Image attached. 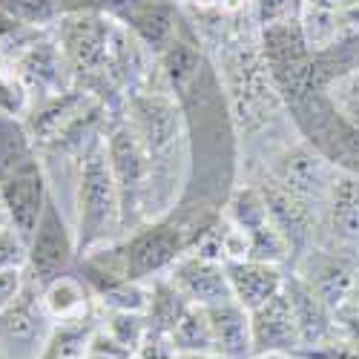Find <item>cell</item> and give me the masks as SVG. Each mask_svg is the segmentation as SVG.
Instances as JSON below:
<instances>
[{
    "mask_svg": "<svg viewBox=\"0 0 359 359\" xmlns=\"http://www.w3.org/2000/svg\"><path fill=\"white\" fill-rule=\"evenodd\" d=\"M75 207H78V222H75L78 259L124 238L121 198H118V187L107 156V130L98 133L78 156Z\"/></svg>",
    "mask_w": 359,
    "mask_h": 359,
    "instance_id": "6da1fadb",
    "label": "cell"
},
{
    "mask_svg": "<svg viewBox=\"0 0 359 359\" xmlns=\"http://www.w3.org/2000/svg\"><path fill=\"white\" fill-rule=\"evenodd\" d=\"M43 161L26 124L0 112V201L12 227L29 242L49 198Z\"/></svg>",
    "mask_w": 359,
    "mask_h": 359,
    "instance_id": "7a4b0ae2",
    "label": "cell"
},
{
    "mask_svg": "<svg viewBox=\"0 0 359 359\" xmlns=\"http://www.w3.org/2000/svg\"><path fill=\"white\" fill-rule=\"evenodd\" d=\"M107 156L109 170L121 198L124 236L147 224V201H149V156L138 133L124 118V112L112 115L107 124Z\"/></svg>",
    "mask_w": 359,
    "mask_h": 359,
    "instance_id": "3957f363",
    "label": "cell"
},
{
    "mask_svg": "<svg viewBox=\"0 0 359 359\" xmlns=\"http://www.w3.org/2000/svg\"><path fill=\"white\" fill-rule=\"evenodd\" d=\"M55 322L43 308L41 282L29 276L18 299L0 311V359H41Z\"/></svg>",
    "mask_w": 359,
    "mask_h": 359,
    "instance_id": "277c9868",
    "label": "cell"
},
{
    "mask_svg": "<svg viewBox=\"0 0 359 359\" xmlns=\"http://www.w3.org/2000/svg\"><path fill=\"white\" fill-rule=\"evenodd\" d=\"M222 213L248 236L250 259H264V262H276V264L290 267V262H293L290 248L285 242V236L279 233V227L273 224L271 213H267V204H264L262 193L256 190V184L245 182V184L233 187L222 204Z\"/></svg>",
    "mask_w": 359,
    "mask_h": 359,
    "instance_id": "5b68a950",
    "label": "cell"
},
{
    "mask_svg": "<svg viewBox=\"0 0 359 359\" xmlns=\"http://www.w3.org/2000/svg\"><path fill=\"white\" fill-rule=\"evenodd\" d=\"M356 267H359L356 248H345L337 242H327V238H316V242L290 264V271L337 311L345 302Z\"/></svg>",
    "mask_w": 359,
    "mask_h": 359,
    "instance_id": "8992f818",
    "label": "cell"
},
{
    "mask_svg": "<svg viewBox=\"0 0 359 359\" xmlns=\"http://www.w3.org/2000/svg\"><path fill=\"white\" fill-rule=\"evenodd\" d=\"M29 259H26V271L32 279L46 285L49 279L61 276L72 271L78 262V245H75V230H69L61 207L55 204V198H46V207L35 224V233L29 236Z\"/></svg>",
    "mask_w": 359,
    "mask_h": 359,
    "instance_id": "52a82bcc",
    "label": "cell"
},
{
    "mask_svg": "<svg viewBox=\"0 0 359 359\" xmlns=\"http://www.w3.org/2000/svg\"><path fill=\"white\" fill-rule=\"evenodd\" d=\"M167 276L175 282L178 290L187 296L190 305L210 308V305H222V302H230L233 299L224 262L207 259L201 253L190 250L187 256H182L167 271Z\"/></svg>",
    "mask_w": 359,
    "mask_h": 359,
    "instance_id": "ba28073f",
    "label": "cell"
},
{
    "mask_svg": "<svg viewBox=\"0 0 359 359\" xmlns=\"http://www.w3.org/2000/svg\"><path fill=\"white\" fill-rule=\"evenodd\" d=\"M250 331H253V356L276 353V356H296L302 351V337L290 308V299L282 290L271 302L250 311Z\"/></svg>",
    "mask_w": 359,
    "mask_h": 359,
    "instance_id": "9c48e42d",
    "label": "cell"
},
{
    "mask_svg": "<svg viewBox=\"0 0 359 359\" xmlns=\"http://www.w3.org/2000/svg\"><path fill=\"white\" fill-rule=\"evenodd\" d=\"M224 267L233 299L248 311H256L264 302H271L273 296H279L285 290V279L290 271L287 264L264 262V259H233L224 262Z\"/></svg>",
    "mask_w": 359,
    "mask_h": 359,
    "instance_id": "30bf717a",
    "label": "cell"
},
{
    "mask_svg": "<svg viewBox=\"0 0 359 359\" xmlns=\"http://www.w3.org/2000/svg\"><path fill=\"white\" fill-rule=\"evenodd\" d=\"M316 238L359 250V172L339 170Z\"/></svg>",
    "mask_w": 359,
    "mask_h": 359,
    "instance_id": "8fae6325",
    "label": "cell"
},
{
    "mask_svg": "<svg viewBox=\"0 0 359 359\" xmlns=\"http://www.w3.org/2000/svg\"><path fill=\"white\" fill-rule=\"evenodd\" d=\"M285 293H287V299H290V308H293V316H296V325H299L302 351H305V348H316V345L334 339V337L339 334V331H337L334 308L327 305L313 287H308L293 271H287Z\"/></svg>",
    "mask_w": 359,
    "mask_h": 359,
    "instance_id": "7c38bea8",
    "label": "cell"
},
{
    "mask_svg": "<svg viewBox=\"0 0 359 359\" xmlns=\"http://www.w3.org/2000/svg\"><path fill=\"white\" fill-rule=\"evenodd\" d=\"M41 296H43V308L55 325L95 319V308H98L95 290L89 287V282L81 273H75V267L41 285Z\"/></svg>",
    "mask_w": 359,
    "mask_h": 359,
    "instance_id": "4fadbf2b",
    "label": "cell"
},
{
    "mask_svg": "<svg viewBox=\"0 0 359 359\" xmlns=\"http://www.w3.org/2000/svg\"><path fill=\"white\" fill-rule=\"evenodd\" d=\"M213 325V345L224 359H250L253 356V331H250V311L238 305L236 299L222 305H210Z\"/></svg>",
    "mask_w": 359,
    "mask_h": 359,
    "instance_id": "5bb4252c",
    "label": "cell"
},
{
    "mask_svg": "<svg viewBox=\"0 0 359 359\" xmlns=\"http://www.w3.org/2000/svg\"><path fill=\"white\" fill-rule=\"evenodd\" d=\"M190 308L187 296L175 287V282L161 273L149 279V302H147V322L153 334H164L170 337L172 327L178 325V319L184 316V311Z\"/></svg>",
    "mask_w": 359,
    "mask_h": 359,
    "instance_id": "9a60e30c",
    "label": "cell"
},
{
    "mask_svg": "<svg viewBox=\"0 0 359 359\" xmlns=\"http://www.w3.org/2000/svg\"><path fill=\"white\" fill-rule=\"evenodd\" d=\"M175 351H213V325H210V313L201 305H190L184 311V316L178 319V325L170 334Z\"/></svg>",
    "mask_w": 359,
    "mask_h": 359,
    "instance_id": "2e32d148",
    "label": "cell"
},
{
    "mask_svg": "<svg viewBox=\"0 0 359 359\" xmlns=\"http://www.w3.org/2000/svg\"><path fill=\"white\" fill-rule=\"evenodd\" d=\"M98 327L130 353H135V348L149 334L147 313H133V311H104V322H98Z\"/></svg>",
    "mask_w": 359,
    "mask_h": 359,
    "instance_id": "e0dca14e",
    "label": "cell"
},
{
    "mask_svg": "<svg viewBox=\"0 0 359 359\" xmlns=\"http://www.w3.org/2000/svg\"><path fill=\"white\" fill-rule=\"evenodd\" d=\"M175 345H172V339L170 337H164V334H153L149 331L147 334V339L135 348V353H133V359H175Z\"/></svg>",
    "mask_w": 359,
    "mask_h": 359,
    "instance_id": "ac0fdd59",
    "label": "cell"
},
{
    "mask_svg": "<svg viewBox=\"0 0 359 359\" xmlns=\"http://www.w3.org/2000/svg\"><path fill=\"white\" fill-rule=\"evenodd\" d=\"M26 285V267H9V271H0V311H6L18 293Z\"/></svg>",
    "mask_w": 359,
    "mask_h": 359,
    "instance_id": "d6986e66",
    "label": "cell"
},
{
    "mask_svg": "<svg viewBox=\"0 0 359 359\" xmlns=\"http://www.w3.org/2000/svg\"><path fill=\"white\" fill-rule=\"evenodd\" d=\"M290 12H293L290 0H256V18H259L262 29L282 23V20H290Z\"/></svg>",
    "mask_w": 359,
    "mask_h": 359,
    "instance_id": "ffe728a7",
    "label": "cell"
},
{
    "mask_svg": "<svg viewBox=\"0 0 359 359\" xmlns=\"http://www.w3.org/2000/svg\"><path fill=\"white\" fill-rule=\"evenodd\" d=\"M175 359H224V356L213 351H178Z\"/></svg>",
    "mask_w": 359,
    "mask_h": 359,
    "instance_id": "44dd1931",
    "label": "cell"
},
{
    "mask_svg": "<svg viewBox=\"0 0 359 359\" xmlns=\"http://www.w3.org/2000/svg\"><path fill=\"white\" fill-rule=\"evenodd\" d=\"M345 302H351V305H359V267H356V273H353V282H351V287H348Z\"/></svg>",
    "mask_w": 359,
    "mask_h": 359,
    "instance_id": "7402d4cb",
    "label": "cell"
},
{
    "mask_svg": "<svg viewBox=\"0 0 359 359\" xmlns=\"http://www.w3.org/2000/svg\"><path fill=\"white\" fill-rule=\"evenodd\" d=\"M196 6H216V4H222V0H193Z\"/></svg>",
    "mask_w": 359,
    "mask_h": 359,
    "instance_id": "603a6c76",
    "label": "cell"
},
{
    "mask_svg": "<svg viewBox=\"0 0 359 359\" xmlns=\"http://www.w3.org/2000/svg\"><path fill=\"white\" fill-rule=\"evenodd\" d=\"M250 359H290V356H276V353H264V356H250Z\"/></svg>",
    "mask_w": 359,
    "mask_h": 359,
    "instance_id": "cb8c5ba5",
    "label": "cell"
},
{
    "mask_svg": "<svg viewBox=\"0 0 359 359\" xmlns=\"http://www.w3.org/2000/svg\"><path fill=\"white\" fill-rule=\"evenodd\" d=\"M290 359H302V356H290Z\"/></svg>",
    "mask_w": 359,
    "mask_h": 359,
    "instance_id": "d4e9b609",
    "label": "cell"
}]
</instances>
